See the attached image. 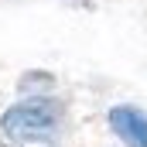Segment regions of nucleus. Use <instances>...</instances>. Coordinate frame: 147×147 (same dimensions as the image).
I'll return each instance as SVG.
<instances>
[{
    "label": "nucleus",
    "mask_w": 147,
    "mask_h": 147,
    "mask_svg": "<svg viewBox=\"0 0 147 147\" xmlns=\"http://www.w3.org/2000/svg\"><path fill=\"white\" fill-rule=\"evenodd\" d=\"M62 113H65V106L55 96H28L0 116V130L17 144L51 140V134L62 123Z\"/></svg>",
    "instance_id": "1"
},
{
    "label": "nucleus",
    "mask_w": 147,
    "mask_h": 147,
    "mask_svg": "<svg viewBox=\"0 0 147 147\" xmlns=\"http://www.w3.org/2000/svg\"><path fill=\"white\" fill-rule=\"evenodd\" d=\"M110 130L127 147H147V113L140 106L120 103L110 110Z\"/></svg>",
    "instance_id": "2"
},
{
    "label": "nucleus",
    "mask_w": 147,
    "mask_h": 147,
    "mask_svg": "<svg viewBox=\"0 0 147 147\" xmlns=\"http://www.w3.org/2000/svg\"><path fill=\"white\" fill-rule=\"evenodd\" d=\"M17 89L21 92H31V96H48L55 89V75L51 72H24L17 79Z\"/></svg>",
    "instance_id": "3"
},
{
    "label": "nucleus",
    "mask_w": 147,
    "mask_h": 147,
    "mask_svg": "<svg viewBox=\"0 0 147 147\" xmlns=\"http://www.w3.org/2000/svg\"><path fill=\"white\" fill-rule=\"evenodd\" d=\"M24 147H55L51 140H31V144H24Z\"/></svg>",
    "instance_id": "4"
}]
</instances>
